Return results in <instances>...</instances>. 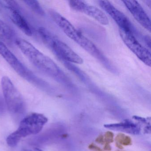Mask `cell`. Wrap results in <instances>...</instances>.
<instances>
[{
    "label": "cell",
    "mask_w": 151,
    "mask_h": 151,
    "mask_svg": "<svg viewBox=\"0 0 151 151\" xmlns=\"http://www.w3.org/2000/svg\"><path fill=\"white\" fill-rule=\"evenodd\" d=\"M15 43L21 52L39 70L56 79L63 77L62 70L52 60L23 39H15Z\"/></svg>",
    "instance_id": "obj_1"
},
{
    "label": "cell",
    "mask_w": 151,
    "mask_h": 151,
    "mask_svg": "<svg viewBox=\"0 0 151 151\" xmlns=\"http://www.w3.org/2000/svg\"><path fill=\"white\" fill-rule=\"evenodd\" d=\"M49 14L55 22L69 38L101 62L107 63L106 59L99 48L69 21L54 10H50Z\"/></svg>",
    "instance_id": "obj_2"
},
{
    "label": "cell",
    "mask_w": 151,
    "mask_h": 151,
    "mask_svg": "<svg viewBox=\"0 0 151 151\" xmlns=\"http://www.w3.org/2000/svg\"><path fill=\"white\" fill-rule=\"evenodd\" d=\"M47 121L43 114L33 113L28 115L21 121L17 129L8 136L7 144L10 147H15L23 138L40 132Z\"/></svg>",
    "instance_id": "obj_3"
},
{
    "label": "cell",
    "mask_w": 151,
    "mask_h": 151,
    "mask_svg": "<svg viewBox=\"0 0 151 151\" xmlns=\"http://www.w3.org/2000/svg\"><path fill=\"white\" fill-rule=\"evenodd\" d=\"M1 86L3 96L9 111L13 114L23 110L24 102L22 94L8 77L1 78Z\"/></svg>",
    "instance_id": "obj_4"
},
{
    "label": "cell",
    "mask_w": 151,
    "mask_h": 151,
    "mask_svg": "<svg viewBox=\"0 0 151 151\" xmlns=\"http://www.w3.org/2000/svg\"><path fill=\"white\" fill-rule=\"evenodd\" d=\"M119 33L122 40L130 50L145 64L150 67L151 55L150 51L142 46L131 32L119 29Z\"/></svg>",
    "instance_id": "obj_5"
},
{
    "label": "cell",
    "mask_w": 151,
    "mask_h": 151,
    "mask_svg": "<svg viewBox=\"0 0 151 151\" xmlns=\"http://www.w3.org/2000/svg\"><path fill=\"white\" fill-rule=\"evenodd\" d=\"M0 55L17 74L28 81H34L35 77L9 49L5 43L0 40Z\"/></svg>",
    "instance_id": "obj_6"
},
{
    "label": "cell",
    "mask_w": 151,
    "mask_h": 151,
    "mask_svg": "<svg viewBox=\"0 0 151 151\" xmlns=\"http://www.w3.org/2000/svg\"><path fill=\"white\" fill-rule=\"evenodd\" d=\"M46 44L60 60L76 64L83 63V59L69 46L54 36Z\"/></svg>",
    "instance_id": "obj_7"
},
{
    "label": "cell",
    "mask_w": 151,
    "mask_h": 151,
    "mask_svg": "<svg viewBox=\"0 0 151 151\" xmlns=\"http://www.w3.org/2000/svg\"><path fill=\"white\" fill-rule=\"evenodd\" d=\"M99 4L101 8L105 11L119 26V29L136 34V28L128 17L120 10L114 6L109 1H100Z\"/></svg>",
    "instance_id": "obj_8"
},
{
    "label": "cell",
    "mask_w": 151,
    "mask_h": 151,
    "mask_svg": "<svg viewBox=\"0 0 151 151\" xmlns=\"http://www.w3.org/2000/svg\"><path fill=\"white\" fill-rule=\"evenodd\" d=\"M70 6L76 11L82 12L91 17L103 25L109 24L108 18L106 14L99 9L90 5L82 1H70Z\"/></svg>",
    "instance_id": "obj_9"
},
{
    "label": "cell",
    "mask_w": 151,
    "mask_h": 151,
    "mask_svg": "<svg viewBox=\"0 0 151 151\" xmlns=\"http://www.w3.org/2000/svg\"><path fill=\"white\" fill-rule=\"evenodd\" d=\"M5 2V7L9 12L12 22L24 34L31 36L32 34L31 28L26 19L21 14L17 3L12 1H7Z\"/></svg>",
    "instance_id": "obj_10"
},
{
    "label": "cell",
    "mask_w": 151,
    "mask_h": 151,
    "mask_svg": "<svg viewBox=\"0 0 151 151\" xmlns=\"http://www.w3.org/2000/svg\"><path fill=\"white\" fill-rule=\"evenodd\" d=\"M135 20L145 29L151 32V20L141 5L136 1H122Z\"/></svg>",
    "instance_id": "obj_11"
},
{
    "label": "cell",
    "mask_w": 151,
    "mask_h": 151,
    "mask_svg": "<svg viewBox=\"0 0 151 151\" xmlns=\"http://www.w3.org/2000/svg\"><path fill=\"white\" fill-rule=\"evenodd\" d=\"M104 126L105 128L112 130L122 132L132 135H138L141 132L140 126L129 119L124 120L118 123L106 124Z\"/></svg>",
    "instance_id": "obj_12"
},
{
    "label": "cell",
    "mask_w": 151,
    "mask_h": 151,
    "mask_svg": "<svg viewBox=\"0 0 151 151\" xmlns=\"http://www.w3.org/2000/svg\"><path fill=\"white\" fill-rule=\"evenodd\" d=\"M14 37L15 33L13 30L5 22L0 19V40L10 45L15 42Z\"/></svg>",
    "instance_id": "obj_13"
},
{
    "label": "cell",
    "mask_w": 151,
    "mask_h": 151,
    "mask_svg": "<svg viewBox=\"0 0 151 151\" xmlns=\"http://www.w3.org/2000/svg\"><path fill=\"white\" fill-rule=\"evenodd\" d=\"M32 11L40 16L45 14V11L38 1H24Z\"/></svg>",
    "instance_id": "obj_14"
},
{
    "label": "cell",
    "mask_w": 151,
    "mask_h": 151,
    "mask_svg": "<svg viewBox=\"0 0 151 151\" xmlns=\"http://www.w3.org/2000/svg\"><path fill=\"white\" fill-rule=\"evenodd\" d=\"M117 144L121 145H129L131 144V139L128 136H126L124 134H118L116 136V138Z\"/></svg>",
    "instance_id": "obj_15"
},
{
    "label": "cell",
    "mask_w": 151,
    "mask_h": 151,
    "mask_svg": "<svg viewBox=\"0 0 151 151\" xmlns=\"http://www.w3.org/2000/svg\"><path fill=\"white\" fill-rule=\"evenodd\" d=\"M113 137H114V134L112 133V132H107L105 134L104 140L107 143H111L113 141Z\"/></svg>",
    "instance_id": "obj_16"
},
{
    "label": "cell",
    "mask_w": 151,
    "mask_h": 151,
    "mask_svg": "<svg viewBox=\"0 0 151 151\" xmlns=\"http://www.w3.org/2000/svg\"><path fill=\"white\" fill-rule=\"evenodd\" d=\"M145 43H146L147 45V46L149 47V48H150L151 47V41H150V37L148 36H145Z\"/></svg>",
    "instance_id": "obj_17"
},
{
    "label": "cell",
    "mask_w": 151,
    "mask_h": 151,
    "mask_svg": "<svg viewBox=\"0 0 151 151\" xmlns=\"http://www.w3.org/2000/svg\"><path fill=\"white\" fill-rule=\"evenodd\" d=\"M89 148H91V149H92V150H95V151H101L100 148H99V147H98L96 146L95 145H91L89 147Z\"/></svg>",
    "instance_id": "obj_18"
},
{
    "label": "cell",
    "mask_w": 151,
    "mask_h": 151,
    "mask_svg": "<svg viewBox=\"0 0 151 151\" xmlns=\"http://www.w3.org/2000/svg\"><path fill=\"white\" fill-rule=\"evenodd\" d=\"M25 151H44L41 149H40L37 147H32V148H29V149H27Z\"/></svg>",
    "instance_id": "obj_19"
}]
</instances>
